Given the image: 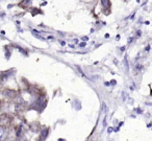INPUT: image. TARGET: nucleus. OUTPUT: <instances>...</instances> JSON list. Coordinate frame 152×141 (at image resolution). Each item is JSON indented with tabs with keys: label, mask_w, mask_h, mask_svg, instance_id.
<instances>
[{
	"label": "nucleus",
	"mask_w": 152,
	"mask_h": 141,
	"mask_svg": "<svg viewBox=\"0 0 152 141\" xmlns=\"http://www.w3.org/2000/svg\"><path fill=\"white\" fill-rule=\"evenodd\" d=\"M145 50H146V51H149V50H150V45H148V46L146 47V49H145Z\"/></svg>",
	"instance_id": "obj_5"
},
{
	"label": "nucleus",
	"mask_w": 152,
	"mask_h": 141,
	"mask_svg": "<svg viewBox=\"0 0 152 141\" xmlns=\"http://www.w3.org/2000/svg\"><path fill=\"white\" fill-rule=\"evenodd\" d=\"M49 134V128H45L44 130L41 132V136H40V141H44L45 139L47 138V136H48Z\"/></svg>",
	"instance_id": "obj_3"
},
{
	"label": "nucleus",
	"mask_w": 152,
	"mask_h": 141,
	"mask_svg": "<svg viewBox=\"0 0 152 141\" xmlns=\"http://www.w3.org/2000/svg\"><path fill=\"white\" fill-rule=\"evenodd\" d=\"M3 136H4V128H3V126L0 125V140L3 138Z\"/></svg>",
	"instance_id": "obj_4"
},
{
	"label": "nucleus",
	"mask_w": 152,
	"mask_h": 141,
	"mask_svg": "<svg viewBox=\"0 0 152 141\" xmlns=\"http://www.w3.org/2000/svg\"><path fill=\"white\" fill-rule=\"evenodd\" d=\"M101 5H102V12L106 16L110 15V12H112V2H110V0H101Z\"/></svg>",
	"instance_id": "obj_1"
},
{
	"label": "nucleus",
	"mask_w": 152,
	"mask_h": 141,
	"mask_svg": "<svg viewBox=\"0 0 152 141\" xmlns=\"http://www.w3.org/2000/svg\"><path fill=\"white\" fill-rule=\"evenodd\" d=\"M11 123V118L9 117V115L7 114H3L1 117H0V125L4 126V125H9Z\"/></svg>",
	"instance_id": "obj_2"
}]
</instances>
